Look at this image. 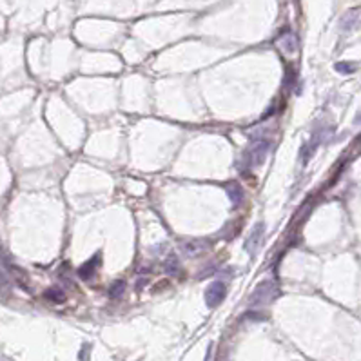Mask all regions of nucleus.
Listing matches in <instances>:
<instances>
[{
    "mask_svg": "<svg viewBox=\"0 0 361 361\" xmlns=\"http://www.w3.org/2000/svg\"><path fill=\"white\" fill-rule=\"evenodd\" d=\"M334 68H336L337 73L350 74V73H354L356 69H358V64H356V62H337Z\"/></svg>",
    "mask_w": 361,
    "mask_h": 361,
    "instance_id": "9",
    "label": "nucleus"
},
{
    "mask_svg": "<svg viewBox=\"0 0 361 361\" xmlns=\"http://www.w3.org/2000/svg\"><path fill=\"white\" fill-rule=\"evenodd\" d=\"M278 48L282 49L283 53H287V55H290V53H294L296 49H298V42H296V37L294 35H283V37L278 38Z\"/></svg>",
    "mask_w": 361,
    "mask_h": 361,
    "instance_id": "6",
    "label": "nucleus"
},
{
    "mask_svg": "<svg viewBox=\"0 0 361 361\" xmlns=\"http://www.w3.org/2000/svg\"><path fill=\"white\" fill-rule=\"evenodd\" d=\"M123 290H125V283L123 282H115L111 285V290H109V296L111 298H118V296H122Z\"/></svg>",
    "mask_w": 361,
    "mask_h": 361,
    "instance_id": "10",
    "label": "nucleus"
},
{
    "mask_svg": "<svg viewBox=\"0 0 361 361\" xmlns=\"http://www.w3.org/2000/svg\"><path fill=\"white\" fill-rule=\"evenodd\" d=\"M227 194H229V198H231V202H233L234 207H238L240 203H241V200H243V189H241V185L240 184H229L225 187Z\"/></svg>",
    "mask_w": 361,
    "mask_h": 361,
    "instance_id": "7",
    "label": "nucleus"
},
{
    "mask_svg": "<svg viewBox=\"0 0 361 361\" xmlns=\"http://www.w3.org/2000/svg\"><path fill=\"white\" fill-rule=\"evenodd\" d=\"M46 298H48L49 301H55V303H62V301H66V294L62 292L58 287H51L46 290V294H44Z\"/></svg>",
    "mask_w": 361,
    "mask_h": 361,
    "instance_id": "8",
    "label": "nucleus"
},
{
    "mask_svg": "<svg viewBox=\"0 0 361 361\" xmlns=\"http://www.w3.org/2000/svg\"><path fill=\"white\" fill-rule=\"evenodd\" d=\"M276 296H278V287H276L272 282H264V283H260V285L254 289V292L251 294L249 305L251 307L269 305V303L274 301Z\"/></svg>",
    "mask_w": 361,
    "mask_h": 361,
    "instance_id": "1",
    "label": "nucleus"
},
{
    "mask_svg": "<svg viewBox=\"0 0 361 361\" xmlns=\"http://www.w3.org/2000/svg\"><path fill=\"white\" fill-rule=\"evenodd\" d=\"M269 149H270V142L269 140L252 142L251 147H249V151H247V154H245L247 166H249V167L260 166V164H262V162L265 160L267 153H269Z\"/></svg>",
    "mask_w": 361,
    "mask_h": 361,
    "instance_id": "2",
    "label": "nucleus"
},
{
    "mask_svg": "<svg viewBox=\"0 0 361 361\" xmlns=\"http://www.w3.org/2000/svg\"><path fill=\"white\" fill-rule=\"evenodd\" d=\"M166 269L169 274H178V270H180V265H178L176 258H169L166 264Z\"/></svg>",
    "mask_w": 361,
    "mask_h": 361,
    "instance_id": "11",
    "label": "nucleus"
},
{
    "mask_svg": "<svg viewBox=\"0 0 361 361\" xmlns=\"http://www.w3.org/2000/svg\"><path fill=\"white\" fill-rule=\"evenodd\" d=\"M264 223H258V225H254V229H252L251 233H249V238H247V243H245V249H247V252L249 254H256L258 247H260V243H262V240H264Z\"/></svg>",
    "mask_w": 361,
    "mask_h": 361,
    "instance_id": "4",
    "label": "nucleus"
},
{
    "mask_svg": "<svg viewBox=\"0 0 361 361\" xmlns=\"http://www.w3.org/2000/svg\"><path fill=\"white\" fill-rule=\"evenodd\" d=\"M98 265H100V254H95V256L91 258V262H86V264L80 267L78 276L82 278V280H89V278L95 276Z\"/></svg>",
    "mask_w": 361,
    "mask_h": 361,
    "instance_id": "5",
    "label": "nucleus"
},
{
    "mask_svg": "<svg viewBox=\"0 0 361 361\" xmlns=\"http://www.w3.org/2000/svg\"><path fill=\"white\" fill-rule=\"evenodd\" d=\"M227 296V285L223 282H213L205 289V305L209 309H216Z\"/></svg>",
    "mask_w": 361,
    "mask_h": 361,
    "instance_id": "3",
    "label": "nucleus"
}]
</instances>
